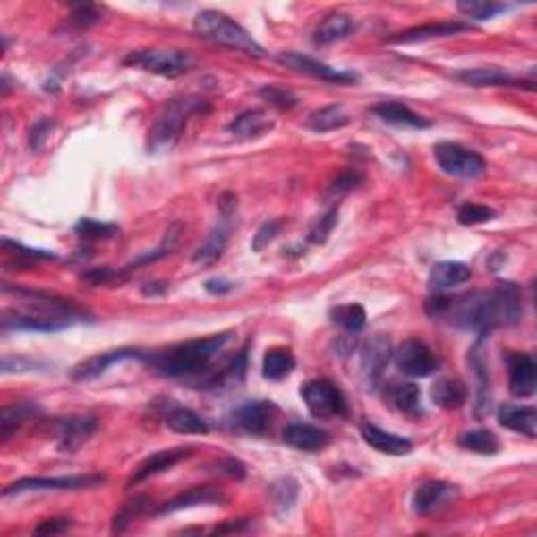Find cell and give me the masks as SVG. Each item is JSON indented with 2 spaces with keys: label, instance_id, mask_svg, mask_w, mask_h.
I'll return each instance as SVG.
<instances>
[{
  "label": "cell",
  "instance_id": "43",
  "mask_svg": "<svg viewBox=\"0 0 537 537\" xmlns=\"http://www.w3.org/2000/svg\"><path fill=\"white\" fill-rule=\"evenodd\" d=\"M259 97L265 103H268V106L277 109H292L296 106V97L292 95L290 90L276 87V84H267V87H262L259 90Z\"/></svg>",
  "mask_w": 537,
  "mask_h": 537
},
{
  "label": "cell",
  "instance_id": "49",
  "mask_svg": "<svg viewBox=\"0 0 537 537\" xmlns=\"http://www.w3.org/2000/svg\"><path fill=\"white\" fill-rule=\"evenodd\" d=\"M3 246L7 250H15L13 254L17 256H28V259H42V260H48V259H57V254L48 252V250H32V248H23L21 243L17 242H11V240H3Z\"/></svg>",
  "mask_w": 537,
  "mask_h": 537
},
{
  "label": "cell",
  "instance_id": "50",
  "mask_svg": "<svg viewBox=\"0 0 537 537\" xmlns=\"http://www.w3.org/2000/svg\"><path fill=\"white\" fill-rule=\"evenodd\" d=\"M72 527L70 518H48L34 529L36 535H59Z\"/></svg>",
  "mask_w": 537,
  "mask_h": 537
},
{
  "label": "cell",
  "instance_id": "14",
  "mask_svg": "<svg viewBox=\"0 0 537 537\" xmlns=\"http://www.w3.org/2000/svg\"><path fill=\"white\" fill-rule=\"evenodd\" d=\"M508 388L516 399H529L537 388V365L527 353H508Z\"/></svg>",
  "mask_w": 537,
  "mask_h": 537
},
{
  "label": "cell",
  "instance_id": "35",
  "mask_svg": "<svg viewBox=\"0 0 537 537\" xmlns=\"http://www.w3.org/2000/svg\"><path fill=\"white\" fill-rule=\"evenodd\" d=\"M470 365L474 368V376H477V407H474V413L477 418H483L490 413L491 410V387H490V371H487V365L481 357V353L474 346L473 353H470Z\"/></svg>",
  "mask_w": 537,
  "mask_h": 537
},
{
  "label": "cell",
  "instance_id": "1",
  "mask_svg": "<svg viewBox=\"0 0 537 537\" xmlns=\"http://www.w3.org/2000/svg\"><path fill=\"white\" fill-rule=\"evenodd\" d=\"M426 313L454 328L487 336L491 329L512 326L521 320V292L516 284L498 282L491 290L468 292L460 296L437 294L426 303Z\"/></svg>",
  "mask_w": 537,
  "mask_h": 537
},
{
  "label": "cell",
  "instance_id": "22",
  "mask_svg": "<svg viewBox=\"0 0 537 537\" xmlns=\"http://www.w3.org/2000/svg\"><path fill=\"white\" fill-rule=\"evenodd\" d=\"M362 437L371 449L380 451V454H387V456H407L413 449L410 439L393 435V432L378 429L376 424H370V422L362 424Z\"/></svg>",
  "mask_w": 537,
  "mask_h": 537
},
{
  "label": "cell",
  "instance_id": "16",
  "mask_svg": "<svg viewBox=\"0 0 537 537\" xmlns=\"http://www.w3.org/2000/svg\"><path fill=\"white\" fill-rule=\"evenodd\" d=\"M97 422L95 416H72L59 422V441L57 448L64 454H74L95 435Z\"/></svg>",
  "mask_w": 537,
  "mask_h": 537
},
{
  "label": "cell",
  "instance_id": "17",
  "mask_svg": "<svg viewBox=\"0 0 537 537\" xmlns=\"http://www.w3.org/2000/svg\"><path fill=\"white\" fill-rule=\"evenodd\" d=\"M187 456H192V448H173L156 451V454L145 457V460L139 464L137 470L132 473V477L128 479V487L143 483V481L156 477V474L164 473V470H170L175 464L185 460Z\"/></svg>",
  "mask_w": 537,
  "mask_h": 537
},
{
  "label": "cell",
  "instance_id": "2",
  "mask_svg": "<svg viewBox=\"0 0 537 537\" xmlns=\"http://www.w3.org/2000/svg\"><path fill=\"white\" fill-rule=\"evenodd\" d=\"M7 292H15L17 298L23 303V309L17 313L4 311L3 315V329H28V332H59V329L72 328L74 323L84 321V313H81L74 304L64 298L53 294H42V292L32 290H11L4 286Z\"/></svg>",
  "mask_w": 537,
  "mask_h": 537
},
{
  "label": "cell",
  "instance_id": "27",
  "mask_svg": "<svg viewBox=\"0 0 537 537\" xmlns=\"http://www.w3.org/2000/svg\"><path fill=\"white\" fill-rule=\"evenodd\" d=\"M229 223H231V217L223 215L221 223L210 231L209 237L201 242V246L195 250L193 262H198V265H212V262L221 259L229 242V231H231Z\"/></svg>",
  "mask_w": 537,
  "mask_h": 537
},
{
  "label": "cell",
  "instance_id": "26",
  "mask_svg": "<svg viewBox=\"0 0 537 537\" xmlns=\"http://www.w3.org/2000/svg\"><path fill=\"white\" fill-rule=\"evenodd\" d=\"M223 502V493L212 490V487H193L181 496H176L170 499V502L162 504L160 508L156 510L158 516L164 515H173V512L179 510H187V508H195V506H206V504H218Z\"/></svg>",
  "mask_w": 537,
  "mask_h": 537
},
{
  "label": "cell",
  "instance_id": "6",
  "mask_svg": "<svg viewBox=\"0 0 537 537\" xmlns=\"http://www.w3.org/2000/svg\"><path fill=\"white\" fill-rule=\"evenodd\" d=\"M126 67H139V70L151 72L156 76L179 78L192 70V55L179 48H143L132 51L122 61Z\"/></svg>",
  "mask_w": 537,
  "mask_h": 537
},
{
  "label": "cell",
  "instance_id": "20",
  "mask_svg": "<svg viewBox=\"0 0 537 537\" xmlns=\"http://www.w3.org/2000/svg\"><path fill=\"white\" fill-rule=\"evenodd\" d=\"M328 441H329L328 432L321 430L320 426L294 422L284 429V443L298 451H307V454L321 451L328 445Z\"/></svg>",
  "mask_w": 537,
  "mask_h": 537
},
{
  "label": "cell",
  "instance_id": "10",
  "mask_svg": "<svg viewBox=\"0 0 537 537\" xmlns=\"http://www.w3.org/2000/svg\"><path fill=\"white\" fill-rule=\"evenodd\" d=\"M277 61L286 67H290L292 72H298V74L317 78V81L323 82H332V84H353L359 81L357 74L346 70H336V67L321 64L309 55H301V53H282L277 55Z\"/></svg>",
  "mask_w": 537,
  "mask_h": 537
},
{
  "label": "cell",
  "instance_id": "23",
  "mask_svg": "<svg viewBox=\"0 0 537 537\" xmlns=\"http://www.w3.org/2000/svg\"><path fill=\"white\" fill-rule=\"evenodd\" d=\"M470 277H473V271H470L468 265L457 260H443L437 262V265L430 268L429 286L430 290L435 292H448L451 288L466 284Z\"/></svg>",
  "mask_w": 537,
  "mask_h": 537
},
{
  "label": "cell",
  "instance_id": "28",
  "mask_svg": "<svg viewBox=\"0 0 537 537\" xmlns=\"http://www.w3.org/2000/svg\"><path fill=\"white\" fill-rule=\"evenodd\" d=\"M430 396L435 401V405L443 407V410H460L468 399V388L457 378H439L432 384Z\"/></svg>",
  "mask_w": 537,
  "mask_h": 537
},
{
  "label": "cell",
  "instance_id": "5",
  "mask_svg": "<svg viewBox=\"0 0 537 537\" xmlns=\"http://www.w3.org/2000/svg\"><path fill=\"white\" fill-rule=\"evenodd\" d=\"M201 109H209L204 106V101L192 99H173L168 101L166 106L154 122L149 131V151L154 154H164V151H170L179 143L183 131H185L189 118L193 114H200Z\"/></svg>",
  "mask_w": 537,
  "mask_h": 537
},
{
  "label": "cell",
  "instance_id": "47",
  "mask_svg": "<svg viewBox=\"0 0 537 537\" xmlns=\"http://www.w3.org/2000/svg\"><path fill=\"white\" fill-rule=\"evenodd\" d=\"M279 231H282V221H267L265 225H260L252 240L254 252H262L279 235Z\"/></svg>",
  "mask_w": 537,
  "mask_h": 537
},
{
  "label": "cell",
  "instance_id": "30",
  "mask_svg": "<svg viewBox=\"0 0 537 537\" xmlns=\"http://www.w3.org/2000/svg\"><path fill=\"white\" fill-rule=\"evenodd\" d=\"M355 32V21L346 13H329L315 30L317 45H332V42L345 40Z\"/></svg>",
  "mask_w": 537,
  "mask_h": 537
},
{
  "label": "cell",
  "instance_id": "29",
  "mask_svg": "<svg viewBox=\"0 0 537 537\" xmlns=\"http://www.w3.org/2000/svg\"><path fill=\"white\" fill-rule=\"evenodd\" d=\"M456 81L468 87H515L516 81L506 74L499 67H474V70H460L454 74Z\"/></svg>",
  "mask_w": 537,
  "mask_h": 537
},
{
  "label": "cell",
  "instance_id": "31",
  "mask_svg": "<svg viewBox=\"0 0 537 537\" xmlns=\"http://www.w3.org/2000/svg\"><path fill=\"white\" fill-rule=\"evenodd\" d=\"M390 401H393L395 410L401 412L403 416L418 420L422 416V395H420V388L413 382H403V384H395L390 388Z\"/></svg>",
  "mask_w": 537,
  "mask_h": 537
},
{
  "label": "cell",
  "instance_id": "53",
  "mask_svg": "<svg viewBox=\"0 0 537 537\" xmlns=\"http://www.w3.org/2000/svg\"><path fill=\"white\" fill-rule=\"evenodd\" d=\"M235 288V284L227 282V279H209L206 282V290L210 292V294H227V292H231Z\"/></svg>",
  "mask_w": 537,
  "mask_h": 537
},
{
  "label": "cell",
  "instance_id": "46",
  "mask_svg": "<svg viewBox=\"0 0 537 537\" xmlns=\"http://www.w3.org/2000/svg\"><path fill=\"white\" fill-rule=\"evenodd\" d=\"M363 181V176L357 173V170H346V173H343L340 176H336V181L329 185L328 189V198H343V195L351 193L353 189H355L359 183Z\"/></svg>",
  "mask_w": 537,
  "mask_h": 537
},
{
  "label": "cell",
  "instance_id": "15",
  "mask_svg": "<svg viewBox=\"0 0 537 537\" xmlns=\"http://www.w3.org/2000/svg\"><path fill=\"white\" fill-rule=\"evenodd\" d=\"M145 353L137 351V349H115V351H106V353H97V355L84 359L82 363H78L74 370H72V378L76 382H89L99 378L101 374H106L109 365L120 363V362H128V359H141L145 362Z\"/></svg>",
  "mask_w": 537,
  "mask_h": 537
},
{
  "label": "cell",
  "instance_id": "44",
  "mask_svg": "<svg viewBox=\"0 0 537 537\" xmlns=\"http://www.w3.org/2000/svg\"><path fill=\"white\" fill-rule=\"evenodd\" d=\"M145 502H148L145 498H134V499H131V502H126L124 506H122L118 515L114 516V527H112L114 533H122V531L131 524V521H134V516L141 515L145 508Z\"/></svg>",
  "mask_w": 537,
  "mask_h": 537
},
{
  "label": "cell",
  "instance_id": "8",
  "mask_svg": "<svg viewBox=\"0 0 537 537\" xmlns=\"http://www.w3.org/2000/svg\"><path fill=\"white\" fill-rule=\"evenodd\" d=\"M435 160L437 166L443 170L445 175L456 176V179H479L481 175H485L487 164L483 156L477 151L464 148L460 143H437L435 145Z\"/></svg>",
  "mask_w": 537,
  "mask_h": 537
},
{
  "label": "cell",
  "instance_id": "42",
  "mask_svg": "<svg viewBox=\"0 0 537 537\" xmlns=\"http://www.w3.org/2000/svg\"><path fill=\"white\" fill-rule=\"evenodd\" d=\"M493 218H496V210L483 204H473V201H468V204H462L460 209H457V223L464 225V227L490 223Z\"/></svg>",
  "mask_w": 537,
  "mask_h": 537
},
{
  "label": "cell",
  "instance_id": "9",
  "mask_svg": "<svg viewBox=\"0 0 537 537\" xmlns=\"http://www.w3.org/2000/svg\"><path fill=\"white\" fill-rule=\"evenodd\" d=\"M106 483V477L101 474H78V477H26L15 481L3 490V496H15V493L26 491H78L90 490Z\"/></svg>",
  "mask_w": 537,
  "mask_h": 537
},
{
  "label": "cell",
  "instance_id": "32",
  "mask_svg": "<svg viewBox=\"0 0 537 537\" xmlns=\"http://www.w3.org/2000/svg\"><path fill=\"white\" fill-rule=\"evenodd\" d=\"M166 426L173 432H179V435H206L210 430L209 422L204 418L198 416V413L187 410V407H173L166 413Z\"/></svg>",
  "mask_w": 537,
  "mask_h": 537
},
{
  "label": "cell",
  "instance_id": "52",
  "mask_svg": "<svg viewBox=\"0 0 537 537\" xmlns=\"http://www.w3.org/2000/svg\"><path fill=\"white\" fill-rule=\"evenodd\" d=\"M221 470L225 474L234 479H243L246 477V466L240 460H234V457H227V460L221 462Z\"/></svg>",
  "mask_w": 537,
  "mask_h": 537
},
{
  "label": "cell",
  "instance_id": "4",
  "mask_svg": "<svg viewBox=\"0 0 537 537\" xmlns=\"http://www.w3.org/2000/svg\"><path fill=\"white\" fill-rule=\"evenodd\" d=\"M193 32L200 38L215 42V45L234 48V51L252 55V57H265V48L243 30L240 23L231 20L218 11H201L193 20Z\"/></svg>",
  "mask_w": 537,
  "mask_h": 537
},
{
  "label": "cell",
  "instance_id": "38",
  "mask_svg": "<svg viewBox=\"0 0 537 537\" xmlns=\"http://www.w3.org/2000/svg\"><path fill=\"white\" fill-rule=\"evenodd\" d=\"M456 7L464 17H468V20H474V21L493 20L496 15L508 11V4L491 3V0H487V3L485 0H460Z\"/></svg>",
  "mask_w": 537,
  "mask_h": 537
},
{
  "label": "cell",
  "instance_id": "21",
  "mask_svg": "<svg viewBox=\"0 0 537 537\" xmlns=\"http://www.w3.org/2000/svg\"><path fill=\"white\" fill-rule=\"evenodd\" d=\"M371 114L376 118H380L382 122L393 126H403V128H416V131H422V128L430 126V120H426L424 115H420L405 106V103L399 101H382L378 106L371 107Z\"/></svg>",
  "mask_w": 537,
  "mask_h": 537
},
{
  "label": "cell",
  "instance_id": "3",
  "mask_svg": "<svg viewBox=\"0 0 537 537\" xmlns=\"http://www.w3.org/2000/svg\"><path fill=\"white\" fill-rule=\"evenodd\" d=\"M231 338H234V332H221L209 336V338L189 340V343H181L162 353L148 355L145 362L160 376L195 378L210 368V363L215 362V357L221 355Z\"/></svg>",
  "mask_w": 537,
  "mask_h": 537
},
{
  "label": "cell",
  "instance_id": "7",
  "mask_svg": "<svg viewBox=\"0 0 537 537\" xmlns=\"http://www.w3.org/2000/svg\"><path fill=\"white\" fill-rule=\"evenodd\" d=\"M303 401L309 413L317 420H332L346 416V399L343 390L328 378H315L301 388Z\"/></svg>",
  "mask_w": 537,
  "mask_h": 537
},
{
  "label": "cell",
  "instance_id": "19",
  "mask_svg": "<svg viewBox=\"0 0 537 537\" xmlns=\"http://www.w3.org/2000/svg\"><path fill=\"white\" fill-rule=\"evenodd\" d=\"M468 26L460 21H441V23H426V26L410 28L405 32H399L390 36V45H413V42H426L435 38H448V36H456L460 32H466Z\"/></svg>",
  "mask_w": 537,
  "mask_h": 537
},
{
  "label": "cell",
  "instance_id": "48",
  "mask_svg": "<svg viewBox=\"0 0 537 537\" xmlns=\"http://www.w3.org/2000/svg\"><path fill=\"white\" fill-rule=\"evenodd\" d=\"M99 20V11H97L93 4H81V7H76L74 13H72V23H76L78 28H89Z\"/></svg>",
  "mask_w": 537,
  "mask_h": 537
},
{
  "label": "cell",
  "instance_id": "41",
  "mask_svg": "<svg viewBox=\"0 0 537 537\" xmlns=\"http://www.w3.org/2000/svg\"><path fill=\"white\" fill-rule=\"evenodd\" d=\"M271 498L279 512H290L298 499V483L292 477H284L271 485Z\"/></svg>",
  "mask_w": 537,
  "mask_h": 537
},
{
  "label": "cell",
  "instance_id": "33",
  "mask_svg": "<svg viewBox=\"0 0 537 537\" xmlns=\"http://www.w3.org/2000/svg\"><path fill=\"white\" fill-rule=\"evenodd\" d=\"M296 368V357L290 349H271L262 357V376L267 380L279 382L288 378Z\"/></svg>",
  "mask_w": 537,
  "mask_h": 537
},
{
  "label": "cell",
  "instance_id": "18",
  "mask_svg": "<svg viewBox=\"0 0 537 537\" xmlns=\"http://www.w3.org/2000/svg\"><path fill=\"white\" fill-rule=\"evenodd\" d=\"M454 496L456 485L445 483V481H424L416 490V493H413V512L420 516H429L439 508H443Z\"/></svg>",
  "mask_w": 537,
  "mask_h": 537
},
{
  "label": "cell",
  "instance_id": "13",
  "mask_svg": "<svg viewBox=\"0 0 537 537\" xmlns=\"http://www.w3.org/2000/svg\"><path fill=\"white\" fill-rule=\"evenodd\" d=\"M390 357H393V346L387 336L374 334L370 340H365L362 346V371L368 388L374 390L380 384Z\"/></svg>",
  "mask_w": 537,
  "mask_h": 537
},
{
  "label": "cell",
  "instance_id": "45",
  "mask_svg": "<svg viewBox=\"0 0 537 537\" xmlns=\"http://www.w3.org/2000/svg\"><path fill=\"white\" fill-rule=\"evenodd\" d=\"M336 223H338V209L328 210L326 215L321 218H317L313 227L309 231V242L311 243H323L332 234V229L336 227Z\"/></svg>",
  "mask_w": 537,
  "mask_h": 537
},
{
  "label": "cell",
  "instance_id": "34",
  "mask_svg": "<svg viewBox=\"0 0 537 537\" xmlns=\"http://www.w3.org/2000/svg\"><path fill=\"white\" fill-rule=\"evenodd\" d=\"M349 122H351V115L346 114V109L343 106H326L309 115L307 126L313 132H332L345 128Z\"/></svg>",
  "mask_w": 537,
  "mask_h": 537
},
{
  "label": "cell",
  "instance_id": "40",
  "mask_svg": "<svg viewBox=\"0 0 537 537\" xmlns=\"http://www.w3.org/2000/svg\"><path fill=\"white\" fill-rule=\"evenodd\" d=\"M74 231L82 240H112V237L120 234V227L114 223L95 221V218H81L76 223Z\"/></svg>",
  "mask_w": 537,
  "mask_h": 537
},
{
  "label": "cell",
  "instance_id": "39",
  "mask_svg": "<svg viewBox=\"0 0 537 537\" xmlns=\"http://www.w3.org/2000/svg\"><path fill=\"white\" fill-rule=\"evenodd\" d=\"M38 412V407L32 405V403H17V405H7L3 410V420H0V426H3V441L13 435V432L20 429L23 422H28L34 413Z\"/></svg>",
  "mask_w": 537,
  "mask_h": 537
},
{
  "label": "cell",
  "instance_id": "36",
  "mask_svg": "<svg viewBox=\"0 0 537 537\" xmlns=\"http://www.w3.org/2000/svg\"><path fill=\"white\" fill-rule=\"evenodd\" d=\"M457 445L479 456H496L499 448H502V445H499V439L493 435L491 430H485V429L462 432V435L457 437Z\"/></svg>",
  "mask_w": 537,
  "mask_h": 537
},
{
  "label": "cell",
  "instance_id": "11",
  "mask_svg": "<svg viewBox=\"0 0 537 537\" xmlns=\"http://www.w3.org/2000/svg\"><path fill=\"white\" fill-rule=\"evenodd\" d=\"M396 368L410 378H429L437 371L439 362L432 351L420 340H405L393 353Z\"/></svg>",
  "mask_w": 537,
  "mask_h": 537
},
{
  "label": "cell",
  "instance_id": "37",
  "mask_svg": "<svg viewBox=\"0 0 537 537\" xmlns=\"http://www.w3.org/2000/svg\"><path fill=\"white\" fill-rule=\"evenodd\" d=\"M329 320H332L336 326H340L346 329L349 334H357L362 332L368 323V315H365V309L357 303H349V304H338L329 311Z\"/></svg>",
  "mask_w": 537,
  "mask_h": 537
},
{
  "label": "cell",
  "instance_id": "25",
  "mask_svg": "<svg viewBox=\"0 0 537 537\" xmlns=\"http://www.w3.org/2000/svg\"><path fill=\"white\" fill-rule=\"evenodd\" d=\"M273 128V120L268 118V114L260 112V109H250L237 115V118L229 124V132L235 139L242 141H252V139H260L268 134Z\"/></svg>",
  "mask_w": 537,
  "mask_h": 537
},
{
  "label": "cell",
  "instance_id": "24",
  "mask_svg": "<svg viewBox=\"0 0 537 537\" xmlns=\"http://www.w3.org/2000/svg\"><path fill=\"white\" fill-rule=\"evenodd\" d=\"M498 420L504 429L523 437L535 439L537 435V412L531 405H502L498 412Z\"/></svg>",
  "mask_w": 537,
  "mask_h": 537
},
{
  "label": "cell",
  "instance_id": "12",
  "mask_svg": "<svg viewBox=\"0 0 537 537\" xmlns=\"http://www.w3.org/2000/svg\"><path fill=\"white\" fill-rule=\"evenodd\" d=\"M279 413L273 401H248L234 412V424L248 435H267Z\"/></svg>",
  "mask_w": 537,
  "mask_h": 537
},
{
  "label": "cell",
  "instance_id": "51",
  "mask_svg": "<svg viewBox=\"0 0 537 537\" xmlns=\"http://www.w3.org/2000/svg\"><path fill=\"white\" fill-rule=\"evenodd\" d=\"M53 128V122L51 120H40L36 122L34 128H32V134H30V148L32 149H40L42 143L47 141L48 132H51Z\"/></svg>",
  "mask_w": 537,
  "mask_h": 537
}]
</instances>
